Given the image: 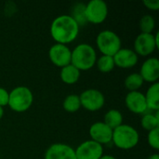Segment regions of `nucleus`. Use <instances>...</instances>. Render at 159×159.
I'll return each mask as SVG.
<instances>
[{"instance_id": "9b49d317", "label": "nucleus", "mask_w": 159, "mask_h": 159, "mask_svg": "<svg viewBox=\"0 0 159 159\" xmlns=\"http://www.w3.org/2000/svg\"><path fill=\"white\" fill-rule=\"evenodd\" d=\"M89 133L91 140L101 145L112 143L113 129L103 122L93 123L89 128Z\"/></svg>"}, {"instance_id": "0eeeda50", "label": "nucleus", "mask_w": 159, "mask_h": 159, "mask_svg": "<svg viewBox=\"0 0 159 159\" xmlns=\"http://www.w3.org/2000/svg\"><path fill=\"white\" fill-rule=\"evenodd\" d=\"M81 107L89 111L96 112L101 110L105 103L104 95L96 89H89L79 95Z\"/></svg>"}, {"instance_id": "f8f14e48", "label": "nucleus", "mask_w": 159, "mask_h": 159, "mask_svg": "<svg viewBox=\"0 0 159 159\" xmlns=\"http://www.w3.org/2000/svg\"><path fill=\"white\" fill-rule=\"evenodd\" d=\"M125 104L131 113L136 115H143L148 110L144 94L140 91L129 92L125 98Z\"/></svg>"}, {"instance_id": "2eb2a0df", "label": "nucleus", "mask_w": 159, "mask_h": 159, "mask_svg": "<svg viewBox=\"0 0 159 159\" xmlns=\"http://www.w3.org/2000/svg\"><path fill=\"white\" fill-rule=\"evenodd\" d=\"M115 65L122 69H129L134 67L139 61V56L130 48H120L113 57Z\"/></svg>"}, {"instance_id": "4be33fe9", "label": "nucleus", "mask_w": 159, "mask_h": 159, "mask_svg": "<svg viewBox=\"0 0 159 159\" xmlns=\"http://www.w3.org/2000/svg\"><path fill=\"white\" fill-rule=\"evenodd\" d=\"M96 65L98 70L102 73H110L116 67L114 58L106 55H102L100 58H97Z\"/></svg>"}, {"instance_id": "bb28decb", "label": "nucleus", "mask_w": 159, "mask_h": 159, "mask_svg": "<svg viewBox=\"0 0 159 159\" xmlns=\"http://www.w3.org/2000/svg\"><path fill=\"white\" fill-rule=\"evenodd\" d=\"M100 159H117L115 157H113V156H111V155H103L102 157Z\"/></svg>"}, {"instance_id": "a878e982", "label": "nucleus", "mask_w": 159, "mask_h": 159, "mask_svg": "<svg viewBox=\"0 0 159 159\" xmlns=\"http://www.w3.org/2000/svg\"><path fill=\"white\" fill-rule=\"evenodd\" d=\"M143 4L152 11H157L159 9V0H144Z\"/></svg>"}, {"instance_id": "dca6fc26", "label": "nucleus", "mask_w": 159, "mask_h": 159, "mask_svg": "<svg viewBox=\"0 0 159 159\" xmlns=\"http://www.w3.org/2000/svg\"><path fill=\"white\" fill-rule=\"evenodd\" d=\"M148 110L157 112L159 110V83L152 84L144 95Z\"/></svg>"}, {"instance_id": "b1692460", "label": "nucleus", "mask_w": 159, "mask_h": 159, "mask_svg": "<svg viewBox=\"0 0 159 159\" xmlns=\"http://www.w3.org/2000/svg\"><path fill=\"white\" fill-rule=\"evenodd\" d=\"M147 142L151 148L155 149L156 151L159 150V128L155 129L153 130L148 131L147 135Z\"/></svg>"}, {"instance_id": "4468645a", "label": "nucleus", "mask_w": 159, "mask_h": 159, "mask_svg": "<svg viewBox=\"0 0 159 159\" xmlns=\"http://www.w3.org/2000/svg\"><path fill=\"white\" fill-rule=\"evenodd\" d=\"M44 159H76V157L72 146L65 143H54L47 149Z\"/></svg>"}, {"instance_id": "39448f33", "label": "nucleus", "mask_w": 159, "mask_h": 159, "mask_svg": "<svg viewBox=\"0 0 159 159\" xmlns=\"http://www.w3.org/2000/svg\"><path fill=\"white\" fill-rule=\"evenodd\" d=\"M96 45L102 55L114 57L115 54L122 48V42L117 34L111 30L100 32L96 37Z\"/></svg>"}, {"instance_id": "6ab92c4d", "label": "nucleus", "mask_w": 159, "mask_h": 159, "mask_svg": "<svg viewBox=\"0 0 159 159\" xmlns=\"http://www.w3.org/2000/svg\"><path fill=\"white\" fill-rule=\"evenodd\" d=\"M143 83L144 81L139 73H132L126 77L124 85L126 89L129 90V92H130V91H139V89L143 87Z\"/></svg>"}, {"instance_id": "9d476101", "label": "nucleus", "mask_w": 159, "mask_h": 159, "mask_svg": "<svg viewBox=\"0 0 159 159\" xmlns=\"http://www.w3.org/2000/svg\"><path fill=\"white\" fill-rule=\"evenodd\" d=\"M75 152L76 159H100L103 156V147L96 142L89 140L80 143Z\"/></svg>"}, {"instance_id": "aec40b11", "label": "nucleus", "mask_w": 159, "mask_h": 159, "mask_svg": "<svg viewBox=\"0 0 159 159\" xmlns=\"http://www.w3.org/2000/svg\"><path fill=\"white\" fill-rule=\"evenodd\" d=\"M141 126L143 129L150 131L155 129L159 128V116L158 111L156 112V114H145L142 117L141 120Z\"/></svg>"}, {"instance_id": "c85d7f7f", "label": "nucleus", "mask_w": 159, "mask_h": 159, "mask_svg": "<svg viewBox=\"0 0 159 159\" xmlns=\"http://www.w3.org/2000/svg\"><path fill=\"white\" fill-rule=\"evenodd\" d=\"M148 159H159V155L157 153H156V154H153V155H151Z\"/></svg>"}, {"instance_id": "ddd939ff", "label": "nucleus", "mask_w": 159, "mask_h": 159, "mask_svg": "<svg viewBox=\"0 0 159 159\" xmlns=\"http://www.w3.org/2000/svg\"><path fill=\"white\" fill-rule=\"evenodd\" d=\"M140 75L144 82L157 83L159 79V60L156 57L148 58L142 64L140 69Z\"/></svg>"}, {"instance_id": "1a4fd4ad", "label": "nucleus", "mask_w": 159, "mask_h": 159, "mask_svg": "<svg viewBox=\"0 0 159 159\" xmlns=\"http://www.w3.org/2000/svg\"><path fill=\"white\" fill-rule=\"evenodd\" d=\"M134 52L138 56L147 57L151 55L157 48V46L155 40V34H143L141 33L134 40Z\"/></svg>"}, {"instance_id": "393cba45", "label": "nucleus", "mask_w": 159, "mask_h": 159, "mask_svg": "<svg viewBox=\"0 0 159 159\" xmlns=\"http://www.w3.org/2000/svg\"><path fill=\"white\" fill-rule=\"evenodd\" d=\"M8 97H9V92L6 89L0 87V107L4 108L5 106L7 105Z\"/></svg>"}, {"instance_id": "423d86ee", "label": "nucleus", "mask_w": 159, "mask_h": 159, "mask_svg": "<svg viewBox=\"0 0 159 159\" xmlns=\"http://www.w3.org/2000/svg\"><path fill=\"white\" fill-rule=\"evenodd\" d=\"M87 21L92 24L102 23L108 16V6L103 0H90L84 7Z\"/></svg>"}, {"instance_id": "f3484780", "label": "nucleus", "mask_w": 159, "mask_h": 159, "mask_svg": "<svg viewBox=\"0 0 159 159\" xmlns=\"http://www.w3.org/2000/svg\"><path fill=\"white\" fill-rule=\"evenodd\" d=\"M80 71L76 69L71 63L61 68L60 77L61 81L66 85H74L78 82L80 78Z\"/></svg>"}, {"instance_id": "7ed1b4c3", "label": "nucleus", "mask_w": 159, "mask_h": 159, "mask_svg": "<svg viewBox=\"0 0 159 159\" xmlns=\"http://www.w3.org/2000/svg\"><path fill=\"white\" fill-rule=\"evenodd\" d=\"M140 141L139 132L130 125L122 124L113 130L112 143L121 150H130L134 148Z\"/></svg>"}, {"instance_id": "20e7f679", "label": "nucleus", "mask_w": 159, "mask_h": 159, "mask_svg": "<svg viewBox=\"0 0 159 159\" xmlns=\"http://www.w3.org/2000/svg\"><path fill=\"white\" fill-rule=\"evenodd\" d=\"M34 102V95L32 90L25 86L14 88L9 92L8 103L9 108L17 113L26 112Z\"/></svg>"}, {"instance_id": "cd10ccee", "label": "nucleus", "mask_w": 159, "mask_h": 159, "mask_svg": "<svg viewBox=\"0 0 159 159\" xmlns=\"http://www.w3.org/2000/svg\"><path fill=\"white\" fill-rule=\"evenodd\" d=\"M155 40H156V44L157 46V48H159V33H157L155 34Z\"/></svg>"}, {"instance_id": "f03ea898", "label": "nucleus", "mask_w": 159, "mask_h": 159, "mask_svg": "<svg viewBox=\"0 0 159 159\" xmlns=\"http://www.w3.org/2000/svg\"><path fill=\"white\" fill-rule=\"evenodd\" d=\"M97 61V53L94 48L87 43L77 45L71 53V64L81 71H89Z\"/></svg>"}, {"instance_id": "412c9836", "label": "nucleus", "mask_w": 159, "mask_h": 159, "mask_svg": "<svg viewBox=\"0 0 159 159\" xmlns=\"http://www.w3.org/2000/svg\"><path fill=\"white\" fill-rule=\"evenodd\" d=\"M62 107L68 113H72L73 114V113L77 112L81 108L79 95L70 94V95L66 96V98L63 101Z\"/></svg>"}, {"instance_id": "6e6552de", "label": "nucleus", "mask_w": 159, "mask_h": 159, "mask_svg": "<svg viewBox=\"0 0 159 159\" xmlns=\"http://www.w3.org/2000/svg\"><path fill=\"white\" fill-rule=\"evenodd\" d=\"M72 50L67 45L55 43L48 50V57L50 61L57 67H64L71 63Z\"/></svg>"}, {"instance_id": "c756f323", "label": "nucleus", "mask_w": 159, "mask_h": 159, "mask_svg": "<svg viewBox=\"0 0 159 159\" xmlns=\"http://www.w3.org/2000/svg\"><path fill=\"white\" fill-rule=\"evenodd\" d=\"M3 116H4V109L2 107H0V120L2 119Z\"/></svg>"}, {"instance_id": "f257e3e1", "label": "nucleus", "mask_w": 159, "mask_h": 159, "mask_svg": "<svg viewBox=\"0 0 159 159\" xmlns=\"http://www.w3.org/2000/svg\"><path fill=\"white\" fill-rule=\"evenodd\" d=\"M79 26L71 15H60L51 22L50 35L57 44L67 45L74 42L78 36Z\"/></svg>"}, {"instance_id": "a211bd4d", "label": "nucleus", "mask_w": 159, "mask_h": 159, "mask_svg": "<svg viewBox=\"0 0 159 159\" xmlns=\"http://www.w3.org/2000/svg\"><path fill=\"white\" fill-rule=\"evenodd\" d=\"M103 123H105L113 130L123 124V116L119 110L111 109L105 115L103 118Z\"/></svg>"}, {"instance_id": "5701e85b", "label": "nucleus", "mask_w": 159, "mask_h": 159, "mask_svg": "<svg viewBox=\"0 0 159 159\" xmlns=\"http://www.w3.org/2000/svg\"><path fill=\"white\" fill-rule=\"evenodd\" d=\"M139 25L143 34H153L156 27V20L152 15H143L140 20Z\"/></svg>"}]
</instances>
